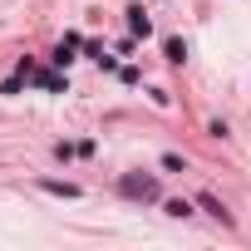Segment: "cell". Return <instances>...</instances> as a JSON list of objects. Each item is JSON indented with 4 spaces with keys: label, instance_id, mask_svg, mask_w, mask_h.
Instances as JSON below:
<instances>
[{
    "label": "cell",
    "instance_id": "obj_1",
    "mask_svg": "<svg viewBox=\"0 0 251 251\" xmlns=\"http://www.w3.org/2000/svg\"><path fill=\"white\" fill-rule=\"evenodd\" d=\"M118 192L133 197V202H158V197H163V187H158L153 173H123V177H118Z\"/></svg>",
    "mask_w": 251,
    "mask_h": 251
},
{
    "label": "cell",
    "instance_id": "obj_2",
    "mask_svg": "<svg viewBox=\"0 0 251 251\" xmlns=\"http://www.w3.org/2000/svg\"><path fill=\"white\" fill-rule=\"evenodd\" d=\"M197 207H202V212H207V217H217V222H222V226H231V212H226V207H222V202H217V197H212V192H202V197H197Z\"/></svg>",
    "mask_w": 251,
    "mask_h": 251
},
{
    "label": "cell",
    "instance_id": "obj_3",
    "mask_svg": "<svg viewBox=\"0 0 251 251\" xmlns=\"http://www.w3.org/2000/svg\"><path fill=\"white\" fill-rule=\"evenodd\" d=\"M40 187H45V192H54V197H64V202H74V197H79V187H74V182H59V177H40Z\"/></svg>",
    "mask_w": 251,
    "mask_h": 251
},
{
    "label": "cell",
    "instance_id": "obj_4",
    "mask_svg": "<svg viewBox=\"0 0 251 251\" xmlns=\"http://www.w3.org/2000/svg\"><path fill=\"white\" fill-rule=\"evenodd\" d=\"M128 30H133V35H138V40H148V35H153V25H148V15H143V10H138V5H133V10H128Z\"/></svg>",
    "mask_w": 251,
    "mask_h": 251
},
{
    "label": "cell",
    "instance_id": "obj_5",
    "mask_svg": "<svg viewBox=\"0 0 251 251\" xmlns=\"http://www.w3.org/2000/svg\"><path fill=\"white\" fill-rule=\"evenodd\" d=\"M74 45H79V35H64V45L54 50V64H59V69H64V64L74 59Z\"/></svg>",
    "mask_w": 251,
    "mask_h": 251
},
{
    "label": "cell",
    "instance_id": "obj_6",
    "mask_svg": "<svg viewBox=\"0 0 251 251\" xmlns=\"http://www.w3.org/2000/svg\"><path fill=\"white\" fill-rule=\"evenodd\" d=\"M163 50H168V59H173V64H182V59H187V45H182V40H168Z\"/></svg>",
    "mask_w": 251,
    "mask_h": 251
},
{
    "label": "cell",
    "instance_id": "obj_7",
    "mask_svg": "<svg viewBox=\"0 0 251 251\" xmlns=\"http://www.w3.org/2000/svg\"><path fill=\"white\" fill-rule=\"evenodd\" d=\"M168 217H192V202H182V197H177V202H168Z\"/></svg>",
    "mask_w": 251,
    "mask_h": 251
}]
</instances>
